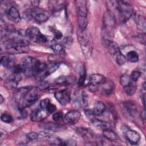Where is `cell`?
<instances>
[{
    "instance_id": "1",
    "label": "cell",
    "mask_w": 146,
    "mask_h": 146,
    "mask_svg": "<svg viewBox=\"0 0 146 146\" xmlns=\"http://www.w3.org/2000/svg\"><path fill=\"white\" fill-rule=\"evenodd\" d=\"M38 87H23L18 89L14 94V102L17 108L25 109L34 104L39 98Z\"/></svg>"
},
{
    "instance_id": "2",
    "label": "cell",
    "mask_w": 146,
    "mask_h": 146,
    "mask_svg": "<svg viewBox=\"0 0 146 146\" xmlns=\"http://www.w3.org/2000/svg\"><path fill=\"white\" fill-rule=\"evenodd\" d=\"M40 62L39 60L33 57L26 56L22 59L20 66L25 76L27 77L34 76Z\"/></svg>"
},
{
    "instance_id": "3",
    "label": "cell",
    "mask_w": 146,
    "mask_h": 146,
    "mask_svg": "<svg viewBox=\"0 0 146 146\" xmlns=\"http://www.w3.org/2000/svg\"><path fill=\"white\" fill-rule=\"evenodd\" d=\"M104 42L108 52L116 63L119 66L123 65L127 60L117 44L115 42L110 39H104Z\"/></svg>"
},
{
    "instance_id": "4",
    "label": "cell",
    "mask_w": 146,
    "mask_h": 146,
    "mask_svg": "<svg viewBox=\"0 0 146 146\" xmlns=\"http://www.w3.org/2000/svg\"><path fill=\"white\" fill-rule=\"evenodd\" d=\"M103 22V33L106 35L104 39L111 40L110 37L112 36V32L116 25V19L114 14L110 10L107 11L104 14Z\"/></svg>"
},
{
    "instance_id": "5",
    "label": "cell",
    "mask_w": 146,
    "mask_h": 146,
    "mask_svg": "<svg viewBox=\"0 0 146 146\" xmlns=\"http://www.w3.org/2000/svg\"><path fill=\"white\" fill-rule=\"evenodd\" d=\"M86 4L87 2L85 1H76L78 23L79 29L82 30H86L88 24L87 8Z\"/></svg>"
},
{
    "instance_id": "6",
    "label": "cell",
    "mask_w": 146,
    "mask_h": 146,
    "mask_svg": "<svg viewBox=\"0 0 146 146\" xmlns=\"http://www.w3.org/2000/svg\"><path fill=\"white\" fill-rule=\"evenodd\" d=\"M78 38L84 56L86 58L88 57L91 54L92 50L91 35L86 31V30H82L79 29Z\"/></svg>"
},
{
    "instance_id": "7",
    "label": "cell",
    "mask_w": 146,
    "mask_h": 146,
    "mask_svg": "<svg viewBox=\"0 0 146 146\" xmlns=\"http://www.w3.org/2000/svg\"><path fill=\"white\" fill-rule=\"evenodd\" d=\"M116 8L123 22L127 21L133 14V6L126 1H116Z\"/></svg>"
},
{
    "instance_id": "8",
    "label": "cell",
    "mask_w": 146,
    "mask_h": 146,
    "mask_svg": "<svg viewBox=\"0 0 146 146\" xmlns=\"http://www.w3.org/2000/svg\"><path fill=\"white\" fill-rule=\"evenodd\" d=\"M26 14L29 18L39 23L47 21L50 17V13L47 11L37 7L28 10Z\"/></svg>"
},
{
    "instance_id": "9",
    "label": "cell",
    "mask_w": 146,
    "mask_h": 146,
    "mask_svg": "<svg viewBox=\"0 0 146 146\" xmlns=\"http://www.w3.org/2000/svg\"><path fill=\"white\" fill-rule=\"evenodd\" d=\"M25 36L29 41H33L38 43H44L47 42V38L35 26L29 27L26 30Z\"/></svg>"
},
{
    "instance_id": "10",
    "label": "cell",
    "mask_w": 146,
    "mask_h": 146,
    "mask_svg": "<svg viewBox=\"0 0 146 146\" xmlns=\"http://www.w3.org/2000/svg\"><path fill=\"white\" fill-rule=\"evenodd\" d=\"M54 97L61 105L65 106L71 99L70 92L68 89H63L55 92Z\"/></svg>"
},
{
    "instance_id": "11",
    "label": "cell",
    "mask_w": 146,
    "mask_h": 146,
    "mask_svg": "<svg viewBox=\"0 0 146 146\" xmlns=\"http://www.w3.org/2000/svg\"><path fill=\"white\" fill-rule=\"evenodd\" d=\"M74 104L78 107H85L88 104V96L84 91L75 93L74 96Z\"/></svg>"
},
{
    "instance_id": "12",
    "label": "cell",
    "mask_w": 146,
    "mask_h": 146,
    "mask_svg": "<svg viewBox=\"0 0 146 146\" xmlns=\"http://www.w3.org/2000/svg\"><path fill=\"white\" fill-rule=\"evenodd\" d=\"M50 113L45 109L40 107L34 110L30 114V119L32 121L39 122L46 119Z\"/></svg>"
},
{
    "instance_id": "13",
    "label": "cell",
    "mask_w": 146,
    "mask_h": 146,
    "mask_svg": "<svg viewBox=\"0 0 146 146\" xmlns=\"http://www.w3.org/2000/svg\"><path fill=\"white\" fill-rule=\"evenodd\" d=\"M80 112L78 110H71L67 112L64 117V121L70 124H75L80 119Z\"/></svg>"
},
{
    "instance_id": "14",
    "label": "cell",
    "mask_w": 146,
    "mask_h": 146,
    "mask_svg": "<svg viewBox=\"0 0 146 146\" xmlns=\"http://www.w3.org/2000/svg\"><path fill=\"white\" fill-rule=\"evenodd\" d=\"M124 133L127 140L132 144H136L140 140V135L135 130L127 129Z\"/></svg>"
},
{
    "instance_id": "15",
    "label": "cell",
    "mask_w": 146,
    "mask_h": 146,
    "mask_svg": "<svg viewBox=\"0 0 146 146\" xmlns=\"http://www.w3.org/2000/svg\"><path fill=\"white\" fill-rule=\"evenodd\" d=\"M7 17L11 21L15 23H19L21 21V15L18 10L14 6H11L8 9Z\"/></svg>"
},
{
    "instance_id": "16",
    "label": "cell",
    "mask_w": 146,
    "mask_h": 146,
    "mask_svg": "<svg viewBox=\"0 0 146 146\" xmlns=\"http://www.w3.org/2000/svg\"><path fill=\"white\" fill-rule=\"evenodd\" d=\"M134 21L137 28L139 30L142 31L144 33L146 29L145 17L141 14L136 13L134 15Z\"/></svg>"
},
{
    "instance_id": "17",
    "label": "cell",
    "mask_w": 146,
    "mask_h": 146,
    "mask_svg": "<svg viewBox=\"0 0 146 146\" xmlns=\"http://www.w3.org/2000/svg\"><path fill=\"white\" fill-rule=\"evenodd\" d=\"M40 127L44 129L51 131H59L63 130L65 128V127L61 124L58 123H54L51 122H47L42 123L40 125Z\"/></svg>"
},
{
    "instance_id": "18",
    "label": "cell",
    "mask_w": 146,
    "mask_h": 146,
    "mask_svg": "<svg viewBox=\"0 0 146 146\" xmlns=\"http://www.w3.org/2000/svg\"><path fill=\"white\" fill-rule=\"evenodd\" d=\"M107 82L106 76L100 74H94L90 78V83L96 86L104 84Z\"/></svg>"
},
{
    "instance_id": "19",
    "label": "cell",
    "mask_w": 146,
    "mask_h": 146,
    "mask_svg": "<svg viewBox=\"0 0 146 146\" xmlns=\"http://www.w3.org/2000/svg\"><path fill=\"white\" fill-rule=\"evenodd\" d=\"M91 121L95 127H97L98 129L102 130L103 131L108 129H112V125L108 122L99 120L98 119H92Z\"/></svg>"
},
{
    "instance_id": "20",
    "label": "cell",
    "mask_w": 146,
    "mask_h": 146,
    "mask_svg": "<svg viewBox=\"0 0 146 146\" xmlns=\"http://www.w3.org/2000/svg\"><path fill=\"white\" fill-rule=\"evenodd\" d=\"M15 63L14 58L13 57L12 55H5L1 57V64L7 68H13Z\"/></svg>"
},
{
    "instance_id": "21",
    "label": "cell",
    "mask_w": 146,
    "mask_h": 146,
    "mask_svg": "<svg viewBox=\"0 0 146 146\" xmlns=\"http://www.w3.org/2000/svg\"><path fill=\"white\" fill-rule=\"evenodd\" d=\"M50 9L52 12H58L62 10L64 6V1H50L48 2Z\"/></svg>"
},
{
    "instance_id": "22",
    "label": "cell",
    "mask_w": 146,
    "mask_h": 146,
    "mask_svg": "<svg viewBox=\"0 0 146 146\" xmlns=\"http://www.w3.org/2000/svg\"><path fill=\"white\" fill-rule=\"evenodd\" d=\"M76 132L82 137L86 139H91L94 137V132L90 128L86 127H77Z\"/></svg>"
},
{
    "instance_id": "23",
    "label": "cell",
    "mask_w": 146,
    "mask_h": 146,
    "mask_svg": "<svg viewBox=\"0 0 146 146\" xmlns=\"http://www.w3.org/2000/svg\"><path fill=\"white\" fill-rule=\"evenodd\" d=\"M106 111V106L105 104L100 101L97 102L92 110L94 115L95 116H99L102 115Z\"/></svg>"
},
{
    "instance_id": "24",
    "label": "cell",
    "mask_w": 146,
    "mask_h": 146,
    "mask_svg": "<svg viewBox=\"0 0 146 146\" xmlns=\"http://www.w3.org/2000/svg\"><path fill=\"white\" fill-rule=\"evenodd\" d=\"M126 60L132 62H137L139 60V55L135 50H130L124 55Z\"/></svg>"
},
{
    "instance_id": "25",
    "label": "cell",
    "mask_w": 146,
    "mask_h": 146,
    "mask_svg": "<svg viewBox=\"0 0 146 146\" xmlns=\"http://www.w3.org/2000/svg\"><path fill=\"white\" fill-rule=\"evenodd\" d=\"M123 106L126 109L127 112L132 116L136 115L137 112V108L135 105L131 102H125L123 103Z\"/></svg>"
},
{
    "instance_id": "26",
    "label": "cell",
    "mask_w": 146,
    "mask_h": 146,
    "mask_svg": "<svg viewBox=\"0 0 146 146\" xmlns=\"http://www.w3.org/2000/svg\"><path fill=\"white\" fill-rule=\"evenodd\" d=\"M103 136L109 141H114L119 140L118 136L112 129L103 131Z\"/></svg>"
},
{
    "instance_id": "27",
    "label": "cell",
    "mask_w": 146,
    "mask_h": 146,
    "mask_svg": "<svg viewBox=\"0 0 146 146\" xmlns=\"http://www.w3.org/2000/svg\"><path fill=\"white\" fill-rule=\"evenodd\" d=\"M124 89L125 92L127 95L132 96L135 93L137 89V87L135 84V82H133L131 81L128 85L124 87Z\"/></svg>"
},
{
    "instance_id": "28",
    "label": "cell",
    "mask_w": 146,
    "mask_h": 146,
    "mask_svg": "<svg viewBox=\"0 0 146 146\" xmlns=\"http://www.w3.org/2000/svg\"><path fill=\"white\" fill-rule=\"evenodd\" d=\"M86 79V71L85 68L82 66L79 71V78L78 81V85L79 87H81L84 84Z\"/></svg>"
},
{
    "instance_id": "29",
    "label": "cell",
    "mask_w": 146,
    "mask_h": 146,
    "mask_svg": "<svg viewBox=\"0 0 146 146\" xmlns=\"http://www.w3.org/2000/svg\"><path fill=\"white\" fill-rule=\"evenodd\" d=\"M55 82L58 84H70L74 82V78L71 76H62L58 78Z\"/></svg>"
},
{
    "instance_id": "30",
    "label": "cell",
    "mask_w": 146,
    "mask_h": 146,
    "mask_svg": "<svg viewBox=\"0 0 146 146\" xmlns=\"http://www.w3.org/2000/svg\"><path fill=\"white\" fill-rule=\"evenodd\" d=\"M131 82V80L130 79L129 76L127 74H123L120 78V83L123 87L128 85Z\"/></svg>"
},
{
    "instance_id": "31",
    "label": "cell",
    "mask_w": 146,
    "mask_h": 146,
    "mask_svg": "<svg viewBox=\"0 0 146 146\" xmlns=\"http://www.w3.org/2000/svg\"><path fill=\"white\" fill-rule=\"evenodd\" d=\"M1 120L4 123H10L13 121V117L7 113H3L1 115Z\"/></svg>"
},
{
    "instance_id": "32",
    "label": "cell",
    "mask_w": 146,
    "mask_h": 146,
    "mask_svg": "<svg viewBox=\"0 0 146 146\" xmlns=\"http://www.w3.org/2000/svg\"><path fill=\"white\" fill-rule=\"evenodd\" d=\"M141 76V72L137 71H135L132 72L131 75L129 76L130 79L133 82H136L138 80L139 78Z\"/></svg>"
},
{
    "instance_id": "33",
    "label": "cell",
    "mask_w": 146,
    "mask_h": 146,
    "mask_svg": "<svg viewBox=\"0 0 146 146\" xmlns=\"http://www.w3.org/2000/svg\"><path fill=\"white\" fill-rule=\"evenodd\" d=\"M51 48L56 53H60L63 50V47L59 43H55L51 45Z\"/></svg>"
},
{
    "instance_id": "34",
    "label": "cell",
    "mask_w": 146,
    "mask_h": 146,
    "mask_svg": "<svg viewBox=\"0 0 146 146\" xmlns=\"http://www.w3.org/2000/svg\"><path fill=\"white\" fill-rule=\"evenodd\" d=\"M134 38L137 42H139L141 43L145 44V33H143L141 34H139L137 35L134 36Z\"/></svg>"
},
{
    "instance_id": "35",
    "label": "cell",
    "mask_w": 146,
    "mask_h": 146,
    "mask_svg": "<svg viewBox=\"0 0 146 146\" xmlns=\"http://www.w3.org/2000/svg\"><path fill=\"white\" fill-rule=\"evenodd\" d=\"M26 136L29 141H33L36 140L39 137V135L36 132H30L26 135Z\"/></svg>"
},
{
    "instance_id": "36",
    "label": "cell",
    "mask_w": 146,
    "mask_h": 146,
    "mask_svg": "<svg viewBox=\"0 0 146 146\" xmlns=\"http://www.w3.org/2000/svg\"><path fill=\"white\" fill-rule=\"evenodd\" d=\"M52 119L55 121H59L63 119V113L62 112H58L53 114Z\"/></svg>"
},
{
    "instance_id": "37",
    "label": "cell",
    "mask_w": 146,
    "mask_h": 146,
    "mask_svg": "<svg viewBox=\"0 0 146 146\" xmlns=\"http://www.w3.org/2000/svg\"><path fill=\"white\" fill-rule=\"evenodd\" d=\"M50 102V100L48 99H43L40 102V103H39V107L43 108V109H45L46 110L47 108V107L48 106V104H49V103Z\"/></svg>"
},
{
    "instance_id": "38",
    "label": "cell",
    "mask_w": 146,
    "mask_h": 146,
    "mask_svg": "<svg viewBox=\"0 0 146 146\" xmlns=\"http://www.w3.org/2000/svg\"><path fill=\"white\" fill-rule=\"evenodd\" d=\"M46 110H47V112L50 114V113H52L56 111V107L54 104H53L52 103L50 102L49 104H48Z\"/></svg>"
},
{
    "instance_id": "39",
    "label": "cell",
    "mask_w": 146,
    "mask_h": 146,
    "mask_svg": "<svg viewBox=\"0 0 146 146\" xmlns=\"http://www.w3.org/2000/svg\"><path fill=\"white\" fill-rule=\"evenodd\" d=\"M76 145V143L74 140H67L65 141H63L62 145H70V146H75Z\"/></svg>"
},
{
    "instance_id": "40",
    "label": "cell",
    "mask_w": 146,
    "mask_h": 146,
    "mask_svg": "<svg viewBox=\"0 0 146 146\" xmlns=\"http://www.w3.org/2000/svg\"><path fill=\"white\" fill-rule=\"evenodd\" d=\"M52 33H54V37L56 39H60L62 38V34L60 31H59V30H56V29H53L52 30Z\"/></svg>"
},
{
    "instance_id": "41",
    "label": "cell",
    "mask_w": 146,
    "mask_h": 146,
    "mask_svg": "<svg viewBox=\"0 0 146 146\" xmlns=\"http://www.w3.org/2000/svg\"><path fill=\"white\" fill-rule=\"evenodd\" d=\"M88 89L91 92H95L98 91L99 90V86H96L95 84H93L91 83H89L88 84Z\"/></svg>"
},
{
    "instance_id": "42",
    "label": "cell",
    "mask_w": 146,
    "mask_h": 146,
    "mask_svg": "<svg viewBox=\"0 0 146 146\" xmlns=\"http://www.w3.org/2000/svg\"><path fill=\"white\" fill-rule=\"evenodd\" d=\"M141 119L143 120H145V108H144L143 110L141 112Z\"/></svg>"
},
{
    "instance_id": "43",
    "label": "cell",
    "mask_w": 146,
    "mask_h": 146,
    "mask_svg": "<svg viewBox=\"0 0 146 146\" xmlns=\"http://www.w3.org/2000/svg\"><path fill=\"white\" fill-rule=\"evenodd\" d=\"M39 1H32L31 2V3L33 4V5H34V6H35V7H36V6H37V5H38V3H39Z\"/></svg>"
},
{
    "instance_id": "44",
    "label": "cell",
    "mask_w": 146,
    "mask_h": 146,
    "mask_svg": "<svg viewBox=\"0 0 146 146\" xmlns=\"http://www.w3.org/2000/svg\"><path fill=\"white\" fill-rule=\"evenodd\" d=\"M4 98H3V97L2 96V95H0V104H2V103H3V102L4 101Z\"/></svg>"
}]
</instances>
